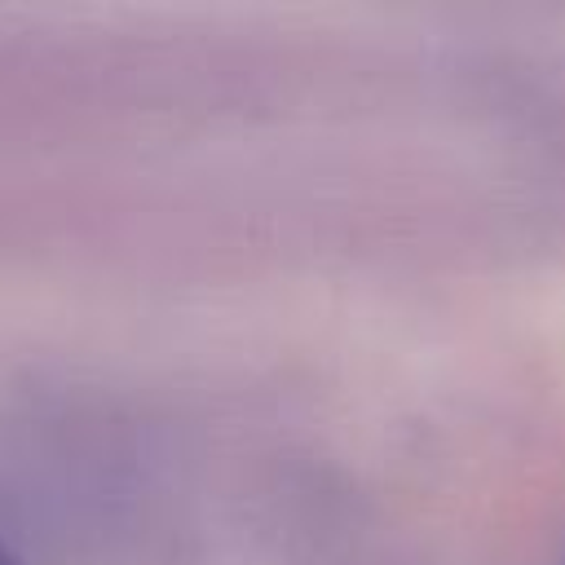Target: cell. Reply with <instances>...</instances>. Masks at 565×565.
<instances>
[{
	"instance_id": "obj_1",
	"label": "cell",
	"mask_w": 565,
	"mask_h": 565,
	"mask_svg": "<svg viewBox=\"0 0 565 565\" xmlns=\"http://www.w3.org/2000/svg\"><path fill=\"white\" fill-rule=\"evenodd\" d=\"M0 565H22V561H18V556H13V552L0 543Z\"/></svg>"
}]
</instances>
